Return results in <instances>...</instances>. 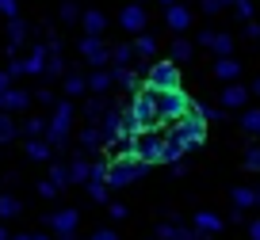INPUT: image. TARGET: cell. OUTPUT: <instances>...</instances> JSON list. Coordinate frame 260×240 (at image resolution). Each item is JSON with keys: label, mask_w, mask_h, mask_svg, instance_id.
Listing matches in <instances>:
<instances>
[{"label": "cell", "mask_w": 260, "mask_h": 240, "mask_svg": "<svg viewBox=\"0 0 260 240\" xmlns=\"http://www.w3.org/2000/svg\"><path fill=\"white\" fill-rule=\"evenodd\" d=\"M126 122H130V134L153 130L157 122H161V111H157V92L149 88V84L134 92V99H130V107H126Z\"/></svg>", "instance_id": "1"}, {"label": "cell", "mask_w": 260, "mask_h": 240, "mask_svg": "<svg viewBox=\"0 0 260 240\" xmlns=\"http://www.w3.org/2000/svg\"><path fill=\"white\" fill-rule=\"evenodd\" d=\"M169 137H172V141H176L184 152H187V149H195V145H203V141H207V118H203V114H199V111L191 107V111H187L184 118H176V122H172Z\"/></svg>", "instance_id": "2"}, {"label": "cell", "mask_w": 260, "mask_h": 240, "mask_svg": "<svg viewBox=\"0 0 260 240\" xmlns=\"http://www.w3.org/2000/svg\"><path fill=\"white\" fill-rule=\"evenodd\" d=\"M149 164L138 156H115L107 160V183L111 187H130V183H138V179H146Z\"/></svg>", "instance_id": "3"}, {"label": "cell", "mask_w": 260, "mask_h": 240, "mask_svg": "<svg viewBox=\"0 0 260 240\" xmlns=\"http://www.w3.org/2000/svg\"><path fill=\"white\" fill-rule=\"evenodd\" d=\"M157 92V111H161V122H176V118H184L187 111H191V96H187L184 88H153Z\"/></svg>", "instance_id": "4"}, {"label": "cell", "mask_w": 260, "mask_h": 240, "mask_svg": "<svg viewBox=\"0 0 260 240\" xmlns=\"http://www.w3.org/2000/svg\"><path fill=\"white\" fill-rule=\"evenodd\" d=\"M165 145H169L165 134H157V130H142V134H134V156L146 160V164H161Z\"/></svg>", "instance_id": "5"}, {"label": "cell", "mask_w": 260, "mask_h": 240, "mask_svg": "<svg viewBox=\"0 0 260 240\" xmlns=\"http://www.w3.org/2000/svg\"><path fill=\"white\" fill-rule=\"evenodd\" d=\"M69 122H73V103H54V118H50V130H46V141L54 149H61L69 141Z\"/></svg>", "instance_id": "6"}, {"label": "cell", "mask_w": 260, "mask_h": 240, "mask_svg": "<svg viewBox=\"0 0 260 240\" xmlns=\"http://www.w3.org/2000/svg\"><path fill=\"white\" fill-rule=\"evenodd\" d=\"M146 84H149V88H176V84H180V61H157V65H149Z\"/></svg>", "instance_id": "7"}, {"label": "cell", "mask_w": 260, "mask_h": 240, "mask_svg": "<svg viewBox=\"0 0 260 240\" xmlns=\"http://www.w3.org/2000/svg\"><path fill=\"white\" fill-rule=\"evenodd\" d=\"M81 57L88 65H96V69L111 65V50L104 46V34H84V38H81Z\"/></svg>", "instance_id": "8"}, {"label": "cell", "mask_w": 260, "mask_h": 240, "mask_svg": "<svg viewBox=\"0 0 260 240\" xmlns=\"http://www.w3.org/2000/svg\"><path fill=\"white\" fill-rule=\"evenodd\" d=\"M77 221H81V214H77V210H57V214H50V217H46V225L54 229V236H57V240H73Z\"/></svg>", "instance_id": "9"}, {"label": "cell", "mask_w": 260, "mask_h": 240, "mask_svg": "<svg viewBox=\"0 0 260 240\" xmlns=\"http://www.w3.org/2000/svg\"><path fill=\"white\" fill-rule=\"evenodd\" d=\"M100 130H104V145H115L119 137H126V134H130V122H126V114L107 111V114H104V122H100Z\"/></svg>", "instance_id": "10"}, {"label": "cell", "mask_w": 260, "mask_h": 240, "mask_svg": "<svg viewBox=\"0 0 260 240\" xmlns=\"http://www.w3.org/2000/svg\"><path fill=\"white\" fill-rule=\"evenodd\" d=\"M119 23H122V31H126V34H142V31H146V4H138V0L126 4L122 16H119Z\"/></svg>", "instance_id": "11"}, {"label": "cell", "mask_w": 260, "mask_h": 240, "mask_svg": "<svg viewBox=\"0 0 260 240\" xmlns=\"http://www.w3.org/2000/svg\"><path fill=\"white\" fill-rule=\"evenodd\" d=\"M249 96H252V88H245V84H237V80H230V84H226V92H222V99H218V103L226 107V111H241V107L249 103Z\"/></svg>", "instance_id": "12"}, {"label": "cell", "mask_w": 260, "mask_h": 240, "mask_svg": "<svg viewBox=\"0 0 260 240\" xmlns=\"http://www.w3.org/2000/svg\"><path fill=\"white\" fill-rule=\"evenodd\" d=\"M46 61H50V50L42 46V42H35L31 54L23 57V72L27 76H42V72H46Z\"/></svg>", "instance_id": "13"}, {"label": "cell", "mask_w": 260, "mask_h": 240, "mask_svg": "<svg viewBox=\"0 0 260 240\" xmlns=\"http://www.w3.org/2000/svg\"><path fill=\"white\" fill-rule=\"evenodd\" d=\"M165 23L172 27V31H187L191 27V8H184V4H165Z\"/></svg>", "instance_id": "14"}, {"label": "cell", "mask_w": 260, "mask_h": 240, "mask_svg": "<svg viewBox=\"0 0 260 240\" xmlns=\"http://www.w3.org/2000/svg\"><path fill=\"white\" fill-rule=\"evenodd\" d=\"M0 96H4V111H27V107H31V99H35V92H23V88H16V84H12L8 92H0Z\"/></svg>", "instance_id": "15"}, {"label": "cell", "mask_w": 260, "mask_h": 240, "mask_svg": "<svg viewBox=\"0 0 260 240\" xmlns=\"http://www.w3.org/2000/svg\"><path fill=\"white\" fill-rule=\"evenodd\" d=\"M27 156L39 160V164H50V160H54V145H50L46 137H27Z\"/></svg>", "instance_id": "16"}, {"label": "cell", "mask_w": 260, "mask_h": 240, "mask_svg": "<svg viewBox=\"0 0 260 240\" xmlns=\"http://www.w3.org/2000/svg\"><path fill=\"white\" fill-rule=\"evenodd\" d=\"M27 34H31V27H27L19 16H16V19H8V54H16V50L23 46Z\"/></svg>", "instance_id": "17"}, {"label": "cell", "mask_w": 260, "mask_h": 240, "mask_svg": "<svg viewBox=\"0 0 260 240\" xmlns=\"http://www.w3.org/2000/svg\"><path fill=\"white\" fill-rule=\"evenodd\" d=\"M195 229H199V232H203V236H214V232H222V229H226V221H222V217L218 214H207V210H203V214H195Z\"/></svg>", "instance_id": "18"}, {"label": "cell", "mask_w": 260, "mask_h": 240, "mask_svg": "<svg viewBox=\"0 0 260 240\" xmlns=\"http://www.w3.org/2000/svg\"><path fill=\"white\" fill-rule=\"evenodd\" d=\"M214 76H218L222 80V84H230V80H237V76H241V65H237L234 61V57H218V61H214Z\"/></svg>", "instance_id": "19"}, {"label": "cell", "mask_w": 260, "mask_h": 240, "mask_svg": "<svg viewBox=\"0 0 260 240\" xmlns=\"http://www.w3.org/2000/svg\"><path fill=\"white\" fill-rule=\"evenodd\" d=\"M88 176H92V160L88 156L69 160V183H88Z\"/></svg>", "instance_id": "20"}, {"label": "cell", "mask_w": 260, "mask_h": 240, "mask_svg": "<svg viewBox=\"0 0 260 240\" xmlns=\"http://www.w3.org/2000/svg\"><path fill=\"white\" fill-rule=\"evenodd\" d=\"M81 23H84V34H104V31H107V16H104L100 8L84 12V16H81Z\"/></svg>", "instance_id": "21"}, {"label": "cell", "mask_w": 260, "mask_h": 240, "mask_svg": "<svg viewBox=\"0 0 260 240\" xmlns=\"http://www.w3.org/2000/svg\"><path fill=\"white\" fill-rule=\"evenodd\" d=\"M100 145H104V130H100V122H96V126H84L81 130V149L84 152H96Z\"/></svg>", "instance_id": "22"}, {"label": "cell", "mask_w": 260, "mask_h": 240, "mask_svg": "<svg viewBox=\"0 0 260 240\" xmlns=\"http://www.w3.org/2000/svg\"><path fill=\"white\" fill-rule=\"evenodd\" d=\"M19 134H23V126L12 122V111H0V141H16Z\"/></svg>", "instance_id": "23"}, {"label": "cell", "mask_w": 260, "mask_h": 240, "mask_svg": "<svg viewBox=\"0 0 260 240\" xmlns=\"http://www.w3.org/2000/svg\"><path fill=\"white\" fill-rule=\"evenodd\" d=\"M111 76H115V84H122V88H130V96L138 92V76H134V72L126 69V65H115V69H111Z\"/></svg>", "instance_id": "24"}, {"label": "cell", "mask_w": 260, "mask_h": 240, "mask_svg": "<svg viewBox=\"0 0 260 240\" xmlns=\"http://www.w3.org/2000/svg\"><path fill=\"white\" fill-rule=\"evenodd\" d=\"M88 92V80L81 72H65V96H84Z\"/></svg>", "instance_id": "25"}, {"label": "cell", "mask_w": 260, "mask_h": 240, "mask_svg": "<svg viewBox=\"0 0 260 240\" xmlns=\"http://www.w3.org/2000/svg\"><path fill=\"white\" fill-rule=\"evenodd\" d=\"M84 187H88V198H92V202H107V191H111V183H107V179H96V176H92Z\"/></svg>", "instance_id": "26"}, {"label": "cell", "mask_w": 260, "mask_h": 240, "mask_svg": "<svg viewBox=\"0 0 260 240\" xmlns=\"http://www.w3.org/2000/svg\"><path fill=\"white\" fill-rule=\"evenodd\" d=\"M111 84H115V76H111V72H104V69H96L88 76V92H107Z\"/></svg>", "instance_id": "27"}, {"label": "cell", "mask_w": 260, "mask_h": 240, "mask_svg": "<svg viewBox=\"0 0 260 240\" xmlns=\"http://www.w3.org/2000/svg\"><path fill=\"white\" fill-rule=\"evenodd\" d=\"M172 221H176V225H172V236H169V240H199V236H203V232L195 229V225L187 229V225L180 221V217H172Z\"/></svg>", "instance_id": "28"}, {"label": "cell", "mask_w": 260, "mask_h": 240, "mask_svg": "<svg viewBox=\"0 0 260 240\" xmlns=\"http://www.w3.org/2000/svg\"><path fill=\"white\" fill-rule=\"evenodd\" d=\"M211 50H214L218 57L234 54V34H222V31H214V42H211Z\"/></svg>", "instance_id": "29"}, {"label": "cell", "mask_w": 260, "mask_h": 240, "mask_svg": "<svg viewBox=\"0 0 260 240\" xmlns=\"http://www.w3.org/2000/svg\"><path fill=\"white\" fill-rule=\"evenodd\" d=\"M234 206H241V210L256 206V191L252 187H234Z\"/></svg>", "instance_id": "30"}, {"label": "cell", "mask_w": 260, "mask_h": 240, "mask_svg": "<svg viewBox=\"0 0 260 240\" xmlns=\"http://www.w3.org/2000/svg\"><path fill=\"white\" fill-rule=\"evenodd\" d=\"M46 130H50V122H46V118H39V114L23 122V134H27V137H46Z\"/></svg>", "instance_id": "31"}, {"label": "cell", "mask_w": 260, "mask_h": 240, "mask_svg": "<svg viewBox=\"0 0 260 240\" xmlns=\"http://www.w3.org/2000/svg\"><path fill=\"white\" fill-rule=\"evenodd\" d=\"M191 54H195V46L187 38H176L172 42V61H191Z\"/></svg>", "instance_id": "32"}, {"label": "cell", "mask_w": 260, "mask_h": 240, "mask_svg": "<svg viewBox=\"0 0 260 240\" xmlns=\"http://www.w3.org/2000/svg\"><path fill=\"white\" fill-rule=\"evenodd\" d=\"M134 54H142V57H153V54H157V42L149 38V34H138V38H134Z\"/></svg>", "instance_id": "33"}, {"label": "cell", "mask_w": 260, "mask_h": 240, "mask_svg": "<svg viewBox=\"0 0 260 240\" xmlns=\"http://www.w3.org/2000/svg\"><path fill=\"white\" fill-rule=\"evenodd\" d=\"M241 130L260 137V111H245V114H241Z\"/></svg>", "instance_id": "34"}, {"label": "cell", "mask_w": 260, "mask_h": 240, "mask_svg": "<svg viewBox=\"0 0 260 240\" xmlns=\"http://www.w3.org/2000/svg\"><path fill=\"white\" fill-rule=\"evenodd\" d=\"M50 179H54L57 187H69V164H54V160H50Z\"/></svg>", "instance_id": "35"}, {"label": "cell", "mask_w": 260, "mask_h": 240, "mask_svg": "<svg viewBox=\"0 0 260 240\" xmlns=\"http://www.w3.org/2000/svg\"><path fill=\"white\" fill-rule=\"evenodd\" d=\"M19 214V198L16 194H0V217H16Z\"/></svg>", "instance_id": "36"}, {"label": "cell", "mask_w": 260, "mask_h": 240, "mask_svg": "<svg viewBox=\"0 0 260 240\" xmlns=\"http://www.w3.org/2000/svg\"><path fill=\"white\" fill-rule=\"evenodd\" d=\"M42 76H65V61H61V54H50V61H46V72H42Z\"/></svg>", "instance_id": "37"}, {"label": "cell", "mask_w": 260, "mask_h": 240, "mask_svg": "<svg viewBox=\"0 0 260 240\" xmlns=\"http://www.w3.org/2000/svg\"><path fill=\"white\" fill-rule=\"evenodd\" d=\"M130 57H134V46H130V42L111 50V65H130Z\"/></svg>", "instance_id": "38"}, {"label": "cell", "mask_w": 260, "mask_h": 240, "mask_svg": "<svg viewBox=\"0 0 260 240\" xmlns=\"http://www.w3.org/2000/svg\"><path fill=\"white\" fill-rule=\"evenodd\" d=\"M81 16H84L81 4H73V0H65V4H61V19H65V23H77Z\"/></svg>", "instance_id": "39"}, {"label": "cell", "mask_w": 260, "mask_h": 240, "mask_svg": "<svg viewBox=\"0 0 260 240\" xmlns=\"http://www.w3.org/2000/svg\"><path fill=\"white\" fill-rule=\"evenodd\" d=\"M195 111H199V114H203V118H222V114H226V107H211V103H195Z\"/></svg>", "instance_id": "40"}, {"label": "cell", "mask_w": 260, "mask_h": 240, "mask_svg": "<svg viewBox=\"0 0 260 240\" xmlns=\"http://www.w3.org/2000/svg\"><path fill=\"white\" fill-rule=\"evenodd\" d=\"M57 194H61V187H57L54 179H42L39 183V198H57Z\"/></svg>", "instance_id": "41"}, {"label": "cell", "mask_w": 260, "mask_h": 240, "mask_svg": "<svg viewBox=\"0 0 260 240\" xmlns=\"http://www.w3.org/2000/svg\"><path fill=\"white\" fill-rule=\"evenodd\" d=\"M84 114H88L92 122H100V114H107L104 111V99H88V103H84Z\"/></svg>", "instance_id": "42"}, {"label": "cell", "mask_w": 260, "mask_h": 240, "mask_svg": "<svg viewBox=\"0 0 260 240\" xmlns=\"http://www.w3.org/2000/svg\"><path fill=\"white\" fill-rule=\"evenodd\" d=\"M234 12H237V19L249 23V19H252V0H234Z\"/></svg>", "instance_id": "43"}, {"label": "cell", "mask_w": 260, "mask_h": 240, "mask_svg": "<svg viewBox=\"0 0 260 240\" xmlns=\"http://www.w3.org/2000/svg\"><path fill=\"white\" fill-rule=\"evenodd\" d=\"M0 16L16 19V16H19V0H0Z\"/></svg>", "instance_id": "44"}, {"label": "cell", "mask_w": 260, "mask_h": 240, "mask_svg": "<svg viewBox=\"0 0 260 240\" xmlns=\"http://www.w3.org/2000/svg\"><path fill=\"white\" fill-rule=\"evenodd\" d=\"M199 8H203L207 16H214V12H222V0H199Z\"/></svg>", "instance_id": "45"}, {"label": "cell", "mask_w": 260, "mask_h": 240, "mask_svg": "<svg viewBox=\"0 0 260 240\" xmlns=\"http://www.w3.org/2000/svg\"><path fill=\"white\" fill-rule=\"evenodd\" d=\"M172 225H176V221H161V225H157V240H169L172 236Z\"/></svg>", "instance_id": "46"}, {"label": "cell", "mask_w": 260, "mask_h": 240, "mask_svg": "<svg viewBox=\"0 0 260 240\" xmlns=\"http://www.w3.org/2000/svg\"><path fill=\"white\" fill-rule=\"evenodd\" d=\"M245 164H249L252 172H260V149H249V156H245Z\"/></svg>", "instance_id": "47"}, {"label": "cell", "mask_w": 260, "mask_h": 240, "mask_svg": "<svg viewBox=\"0 0 260 240\" xmlns=\"http://www.w3.org/2000/svg\"><path fill=\"white\" fill-rule=\"evenodd\" d=\"M92 240H119V232H115V229H96Z\"/></svg>", "instance_id": "48"}, {"label": "cell", "mask_w": 260, "mask_h": 240, "mask_svg": "<svg viewBox=\"0 0 260 240\" xmlns=\"http://www.w3.org/2000/svg\"><path fill=\"white\" fill-rule=\"evenodd\" d=\"M35 99H39L42 107H54V92H46V88H42V92H35Z\"/></svg>", "instance_id": "49"}, {"label": "cell", "mask_w": 260, "mask_h": 240, "mask_svg": "<svg viewBox=\"0 0 260 240\" xmlns=\"http://www.w3.org/2000/svg\"><path fill=\"white\" fill-rule=\"evenodd\" d=\"M12 80H16V76H12L8 69H0V92H8V88H12Z\"/></svg>", "instance_id": "50"}, {"label": "cell", "mask_w": 260, "mask_h": 240, "mask_svg": "<svg viewBox=\"0 0 260 240\" xmlns=\"http://www.w3.org/2000/svg\"><path fill=\"white\" fill-rule=\"evenodd\" d=\"M8 72H12V76H23V57H12V65H8Z\"/></svg>", "instance_id": "51"}, {"label": "cell", "mask_w": 260, "mask_h": 240, "mask_svg": "<svg viewBox=\"0 0 260 240\" xmlns=\"http://www.w3.org/2000/svg\"><path fill=\"white\" fill-rule=\"evenodd\" d=\"M249 240H260V217H252V221H249Z\"/></svg>", "instance_id": "52"}, {"label": "cell", "mask_w": 260, "mask_h": 240, "mask_svg": "<svg viewBox=\"0 0 260 240\" xmlns=\"http://www.w3.org/2000/svg\"><path fill=\"white\" fill-rule=\"evenodd\" d=\"M211 42H214V31H199V46L211 50Z\"/></svg>", "instance_id": "53"}, {"label": "cell", "mask_w": 260, "mask_h": 240, "mask_svg": "<svg viewBox=\"0 0 260 240\" xmlns=\"http://www.w3.org/2000/svg\"><path fill=\"white\" fill-rule=\"evenodd\" d=\"M226 221H234V225H241V221H245V210H241V206H234V214H230V217H226Z\"/></svg>", "instance_id": "54"}, {"label": "cell", "mask_w": 260, "mask_h": 240, "mask_svg": "<svg viewBox=\"0 0 260 240\" xmlns=\"http://www.w3.org/2000/svg\"><path fill=\"white\" fill-rule=\"evenodd\" d=\"M252 96H260V76H256V80H252Z\"/></svg>", "instance_id": "55"}, {"label": "cell", "mask_w": 260, "mask_h": 240, "mask_svg": "<svg viewBox=\"0 0 260 240\" xmlns=\"http://www.w3.org/2000/svg\"><path fill=\"white\" fill-rule=\"evenodd\" d=\"M0 240H12V236H8V229H4V225H0Z\"/></svg>", "instance_id": "56"}, {"label": "cell", "mask_w": 260, "mask_h": 240, "mask_svg": "<svg viewBox=\"0 0 260 240\" xmlns=\"http://www.w3.org/2000/svg\"><path fill=\"white\" fill-rule=\"evenodd\" d=\"M12 240H35V236H23V232H19V236H12Z\"/></svg>", "instance_id": "57"}, {"label": "cell", "mask_w": 260, "mask_h": 240, "mask_svg": "<svg viewBox=\"0 0 260 240\" xmlns=\"http://www.w3.org/2000/svg\"><path fill=\"white\" fill-rule=\"evenodd\" d=\"M256 210H260V191H256Z\"/></svg>", "instance_id": "58"}, {"label": "cell", "mask_w": 260, "mask_h": 240, "mask_svg": "<svg viewBox=\"0 0 260 240\" xmlns=\"http://www.w3.org/2000/svg\"><path fill=\"white\" fill-rule=\"evenodd\" d=\"M0 111H4V96H0Z\"/></svg>", "instance_id": "59"}, {"label": "cell", "mask_w": 260, "mask_h": 240, "mask_svg": "<svg viewBox=\"0 0 260 240\" xmlns=\"http://www.w3.org/2000/svg\"><path fill=\"white\" fill-rule=\"evenodd\" d=\"M161 4H176V0H161Z\"/></svg>", "instance_id": "60"}, {"label": "cell", "mask_w": 260, "mask_h": 240, "mask_svg": "<svg viewBox=\"0 0 260 240\" xmlns=\"http://www.w3.org/2000/svg\"><path fill=\"white\" fill-rule=\"evenodd\" d=\"M35 240H50V236H35Z\"/></svg>", "instance_id": "61"}, {"label": "cell", "mask_w": 260, "mask_h": 240, "mask_svg": "<svg viewBox=\"0 0 260 240\" xmlns=\"http://www.w3.org/2000/svg\"><path fill=\"white\" fill-rule=\"evenodd\" d=\"M222 4H234V0H222Z\"/></svg>", "instance_id": "62"}, {"label": "cell", "mask_w": 260, "mask_h": 240, "mask_svg": "<svg viewBox=\"0 0 260 240\" xmlns=\"http://www.w3.org/2000/svg\"><path fill=\"white\" fill-rule=\"evenodd\" d=\"M138 4H149V0H138Z\"/></svg>", "instance_id": "63"}, {"label": "cell", "mask_w": 260, "mask_h": 240, "mask_svg": "<svg viewBox=\"0 0 260 240\" xmlns=\"http://www.w3.org/2000/svg\"><path fill=\"white\" fill-rule=\"evenodd\" d=\"M256 42H260V34H256Z\"/></svg>", "instance_id": "64"}]
</instances>
